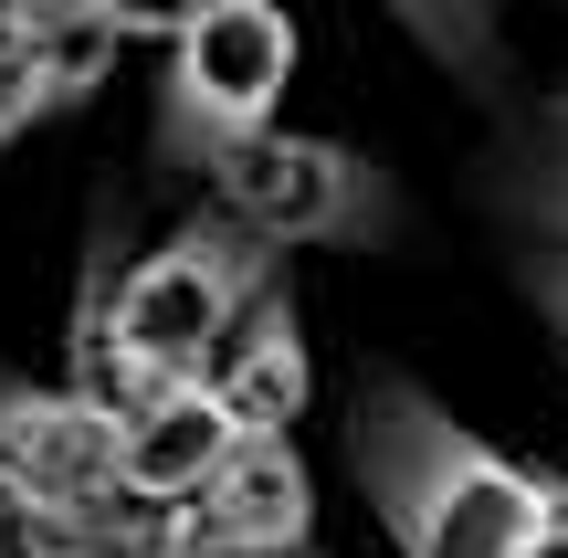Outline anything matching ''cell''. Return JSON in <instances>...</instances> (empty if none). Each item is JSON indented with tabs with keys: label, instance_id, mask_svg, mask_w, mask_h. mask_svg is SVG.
<instances>
[{
	"label": "cell",
	"instance_id": "obj_2",
	"mask_svg": "<svg viewBox=\"0 0 568 558\" xmlns=\"http://www.w3.org/2000/svg\"><path fill=\"white\" fill-rule=\"evenodd\" d=\"M347 454L400 558H537V538L568 517V475L495 454L400 369H368Z\"/></svg>",
	"mask_w": 568,
	"mask_h": 558
},
{
	"label": "cell",
	"instance_id": "obj_13",
	"mask_svg": "<svg viewBox=\"0 0 568 558\" xmlns=\"http://www.w3.org/2000/svg\"><path fill=\"white\" fill-rule=\"evenodd\" d=\"M32 116H53V84H42V63L21 53V42H0V148H11Z\"/></svg>",
	"mask_w": 568,
	"mask_h": 558
},
{
	"label": "cell",
	"instance_id": "obj_11",
	"mask_svg": "<svg viewBox=\"0 0 568 558\" xmlns=\"http://www.w3.org/2000/svg\"><path fill=\"white\" fill-rule=\"evenodd\" d=\"M84 538H95V506H84V517H63V506L0 496V558H84Z\"/></svg>",
	"mask_w": 568,
	"mask_h": 558
},
{
	"label": "cell",
	"instance_id": "obj_5",
	"mask_svg": "<svg viewBox=\"0 0 568 558\" xmlns=\"http://www.w3.org/2000/svg\"><path fill=\"white\" fill-rule=\"evenodd\" d=\"M0 496L21 506H84L116 496V422L74 390V379H0Z\"/></svg>",
	"mask_w": 568,
	"mask_h": 558
},
{
	"label": "cell",
	"instance_id": "obj_9",
	"mask_svg": "<svg viewBox=\"0 0 568 558\" xmlns=\"http://www.w3.org/2000/svg\"><path fill=\"white\" fill-rule=\"evenodd\" d=\"M211 390L232 400V422H243L253 443H284V433L305 422V390H316V358H305V327H295V306H284V285H274L264 306L243 316V337L222 348Z\"/></svg>",
	"mask_w": 568,
	"mask_h": 558
},
{
	"label": "cell",
	"instance_id": "obj_12",
	"mask_svg": "<svg viewBox=\"0 0 568 558\" xmlns=\"http://www.w3.org/2000/svg\"><path fill=\"white\" fill-rule=\"evenodd\" d=\"M400 32H422V42H432V53H443L464 84H474V63H495V21H485V11H432V0H410V11H400Z\"/></svg>",
	"mask_w": 568,
	"mask_h": 558
},
{
	"label": "cell",
	"instance_id": "obj_8",
	"mask_svg": "<svg viewBox=\"0 0 568 558\" xmlns=\"http://www.w3.org/2000/svg\"><path fill=\"white\" fill-rule=\"evenodd\" d=\"M0 42H21V53L42 63L53 105H84L105 84V63H116L126 42H169V21L159 11H95V0H11V11H0Z\"/></svg>",
	"mask_w": 568,
	"mask_h": 558
},
{
	"label": "cell",
	"instance_id": "obj_3",
	"mask_svg": "<svg viewBox=\"0 0 568 558\" xmlns=\"http://www.w3.org/2000/svg\"><path fill=\"white\" fill-rule=\"evenodd\" d=\"M295 84V21L274 0H211L169 21V74H159V159L169 169H222L253 138H274V105Z\"/></svg>",
	"mask_w": 568,
	"mask_h": 558
},
{
	"label": "cell",
	"instance_id": "obj_1",
	"mask_svg": "<svg viewBox=\"0 0 568 558\" xmlns=\"http://www.w3.org/2000/svg\"><path fill=\"white\" fill-rule=\"evenodd\" d=\"M264 295H274V243H253L232 211L180 222L159 253H138L126 274H95L84 285V306H74V390L105 422H138L148 400L201 390Z\"/></svg>",
	"mask_w": 568,
	"mask_h": 558
},
{
	"label": "cell",
	"instance_id": "obj_15",
	"mask_svg": "<svg viewBox=\"0 0 568 558\" xmlns=\"http://www.w3.org/2000/svg\"><path fill=\"white\" fill-rule=\"evenodd\" d=\"M527 201H537V222H548L558 243H568V126H558V169H548V180L527 190Z\"/></svg>",
	"mask_w": 568,
	"mask_h": 558
},
{
	"label": "cell",
	"instance_id": "obj_14",
	"mask_svg": "<svg viewBox=\"0 0 568 558\" xmlns=\"http://www.w3.org/2000/svg\"><path fill=\"white\" fill-rule=\"evenodd\" d=\"M527 295L558 316V337H568V253H537V264H527Z\"/></svg>",
	"mask_w": 568,
	"mask_h": 558
},
{
	"label": "cell",
	"instance_id": "obj_4",
	"mask_svg": "<svg viewBox=\"0 0 568 558\" xmlns=\"http://www.w3.org/2000/svg\"><path fill=\"white\" fill-rule=\"evenodd\" d=\"M222 180V211L274 253H305V243H389L400 232V190L368 148L347 138H305V126H274L253 138L243 159L211 169Z\"/></svg>",
	"mask_w": 568,
	"mask_h": 558
},
{
	"label": "cell",
	"instance_id": "obj_10",
	"mask_svg": "<svg viewBox=\"0 0 568 558\" xmlns=\"http://www.w3.org/2000/svg\"><path fill=\"white\" fill-rule=\"evenodd\" d=\"M84 558H190V548H180V517H169V506L105 496V506H95V538H84Z\"/></svg>",
	"mask_w": 568,
	"mask_h": 558
},
{
	"label": "cell",
	"instance_id": "obj_6",
	"mask_svg": "<svg viewBox=\"0 0 568 558\" xmlns=\"http://www.w3.org/2000/svg\"><path fill=\"white\" fill-rule=\"evenodd\" d=\"M305 538H316V475H305L295 443H243L180 506L190 558H305Z\"/></svg>",
	"mask_w": 568,
	"mask_h": 558
},
{
	"label": "cell",
	"instance_id": "obj_7",
	"mask_svg": "<svg viewBox=\"0 0 568 558\" xmlns=\"http://www.w3.org/2000/svg\"><path fill=\"white\" fill-rule=\"evenodd\" d=\"M243 443H253V433L232 422V400L211 390V379H201V390H169V400H148L138 422H116V496L169 506V517H180V506L201 496Z\"/></svg>",
	"mask_w": 568,
	"mask_h": 558
}]
</instances>
